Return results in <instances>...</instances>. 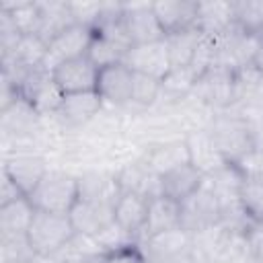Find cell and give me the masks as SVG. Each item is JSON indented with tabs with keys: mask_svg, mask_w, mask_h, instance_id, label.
<instances>
[{
	"mask_svg": "<svg viewBox=\"0 0 263 263\" xmlns=\"http://www.w3.org/2000/svg\"><path fill=\"white\" fill-rule=\"evenodd\" d=\"M78 177L64 171H47L37 187L31 191L29 201L39 212L70 214V210L78 201Z\"/></svg>",
	"mask_w": 263,
	"mask_h": 263,
	"instance_id": "cell-1",
	"label": "cell"
},
{
	"mask_svg": "<svg viewBox=\"0 0 263 263\" xmlns=\"http://www.w3.org/2000/svg\"><path fill=\"white\" fill-rule=\"evenodd\" d=\"M76 234L70 214H53V212H35V218L27 230L29 242L35 249L39 259H47L58 253L72 236Z\"/></svg>",
	"mask_w": 263,
	"mask_h": 263,
	"instance_id": "cell-2",
	"label": "cell"
},
{
	"mask_svg": "<svg viewBox=\"0 0 263 263\" xmlns=\"http://www.w3.org/2000/svg\"><path fill=\"white\" fill-rule=\"evenodd\" d=\"M214 146L228 164H238L255 146V136L247 121L238 117H218L208 129Z\"/></svg>",
	"mask_w": 263,
	"mask_h": 263,
	"instance_id": "cell-3",
	"label": "cell"
},
{
	"mask_svg": "<svg viewBox=\"0 0 263 263\" xmlns=\"http://www.w3.org/2000/svg\"><path fill=\"white\" fill-rule=\"evenodd\" d=\"M138 247L146 263H179L193 257V234L179 228L138 240Z\"/></svg>",
	"mask_w": 263,
	"mask_h": 263,
	"instance_id": "cell-4",
	"label": "cell"
},
{
	"mask_svg": "<svg viewBox=\"0 0 263 263\" xmlns=\"http://www.w3.org/2000/svg\"><path fill=\"white\" fill-rule=\"evenodd\" d=\"M220 218H222L220 201L205 177L203 185L191 197L181 201V228L195 234L203 228L220 224Z\"/></svg>",
	"mask_w": 263,
	"mask_h": 263,
	"instance_id": "cell-5",
	"label": "cell"
},
{
	"mask_svg": "<svg viewBox=\"0 0 263 263\" xmlns=\"http://www.w3.org/2000/svg\"><path fill=\"white\" fill-rule=\"evenodd\" d=\"M92 39V29L82 27V25H72L66 31H62L58 37H53L47 43V53L43 60V68L47 72H51L55 66L74 60V58H82L88 51Z\"/></svg>",
	"mask_w": 263,
	"mask_h": 263,
	"instance_id": "cell-6",
	"label": "cell"
},
{
	"mask_svg": "<svg viewBox=\"0 0 263 263\" xmlns=\"http://www.w3.org/2000/svg\"><path fill=\"white\" fill-rule=\"evenodd\" d=\"M123 64L129 66L134 72L148 74V76L162 80L171 72V58H168L166 41L158 39V41L132 45L123 55Z\"/></svg>",
	"mask_w": 263,
	"mask_h": 263,
	"instance_id": "cell-7",
	"label": "cell"
},
{
	"mask_svg": "<svg viewBox=\"0 0 263 263\" xmlns=\"http://www.w3.org/2000/svg\"><path fill=\"white\" fill-rule=\"evenodd\" d=\"M70 220L76 232L82 234H99L109 224L115 222V199H84L78 197L74 208L70 210Z\"/></svg>",
	"mask_w": 263,
	"mask_h": 263,
	"instance_id": "cell-8",
	"label": "cell"
},
{
	"mask_svg": "<svg viewBox=\"0 0 263 263\" xmlns=\"http://www.w3.org/2000/svg\"><path fill=\"white\" fill-rule=\"evenodd\" d=\"M123 27L132 45L164 39V31L154 14L152 2H123Z\"/></svg>",
	"mask_w": 263,
	"mask_h": 263,
	"instance_id": "cell-9",
	"label": "cell"
},
{
	"mask_svg": "<svg viewBox=\"0 0 263 263\" xmlns=\"http://www.w3.org/2000/svg\"><path fill=\"white\" fill-rule=\"evenodd\" d=\"M51 78L64 95L97 90L99 68L86 55H82V58H74V60H68V62L55 66L51 70Z\"/></svg>",
	"mask_w": 263,
	"mask_h": 263,
	"instance_id": "cell-10",
	"label": "cell"
},
{
	"mask_svg": "<svg viewBox=\"0 0 263 263\" xmlns=\"http://www.w3.org/2000/svg\"><path fill=\"white\" fill-rule=\"evenodd\" d=\"M132 86H134V70L123 62L99 70L97 92L101 95L103 101L111 105L132 103Z\"/></svg>",
	"mask_w": 263,
	"mask_h": 263,
	"instance_id": "cell-11",
	"label": "cell"
},
{
	"mask_svg": "<svg viewBox=\"0 0 263 263\" xmlns=\"http://www.w3.org/2000/svg\"><path fill=\"white\" fill-rule=\"evenodd\" d=\"M205 181V175L191 162H183L160 175V193L175 201H185L191 197Z\"/></svg>",
	"mask_w": 263,
	"mask_h": 263,
	"instance_id": "cell-12",
	"label": "cell"
},
{
	"mask_svg": "<svg viewBox=\"0 0 263 263\" xmlns=\"http://www.w3.org/2000/svg\"><path fill=\"white\" fill-rule=\"evenodd\" d=\"M152 4H154V14H156L164 35L195 27L197 2H193V0H162V2H152Z\"/></svg>",
	"mask_w": 263,
	"mask_h": 263,
	"instance_id": "cell-13",
	"label": "cell"
},
{
	"mask_svg": "<svg viewBox=\"0 0 263 263\" xmlns=\"http://www.w3.org/2000/svg\"><path fill=\"white\" fill-rule=\"evenodd\" d=\"M179 226H181V203L171 199V197H164V195L152 197L148 201L146 224H144V230H142L138 240L166 232V230H173V228H179Z\"/></svg>",
	"mask_w": 263,
	"mask_h": 263,
	"instance_id": "cell-14",
	"label": "cell"
},
{
	"mask_svg": "<svg viewBox=\"0 0 263 263\" xmlns=\"http://www.w3.org/2000/svg\"><path fill=\"white\" fill-rule=\"evenodd\" d=\"M148 201L150 199L134 191H121L119 197L115 199V222L132 236H136V240L140 238L146 224Z\"/></svg>",
	"mask_w": 263,
	"mask_h": 263,
	"instance_id": "cell-15",
	"label": "cell"
},
{
	"mask_svg": "<svg viewBox=\"0 0 263 263\" xmlns=\"http://www.w3.org/2000/svg\"><path fill=\"white\" fill-rule=\"evenodd\" d=\"M236 23L234 18V2H197V21L195 27L208 35V37H220L226 33L232 25Z\"/></svg>",
	"mask_w": 263,
	"mask_h": 263,
	"instance_id": "cell-16",
	"label": "cell"
},
{
	"mask_svg": "<svg viewBox=\"0 0 263 263\" xmlns=\"http://www.w3.org/2000/svg\"><path fill=\"white\" fill-rule=\"evenodd\" d=\"M2 171L21 187V191L29 197L31 191L37 187V183L43 179V175L47 173V166L43 162L41 156H33V154H18L12 158L4 160Z\"/></svg>",
	"mask_w": 263,
	"mask_h": 263,
	"instance_id": "cell-17",
	"label": "cell"
},
{
	"mask_svg": "<svg viewBox=\"0 0 263 263\" xmlns=\"http://www.w3.org/2000/svg\"><path fill=\"white\" fill-rule=\"evenodd\" d=\"M185 144H187V152H189V162L195 168H199L205 177L218 173L220 168H224L228 164L222 158V154L218 152V148L214 146V142H212L208 132H193V134H189Z\"/></svg>",
	"mask_w": 263,
	"mask_h": 263,
	"instance_id": "cell-18",
	"label": "cell"
},
{
	"mask_svg": "<svg viewBox=\"0 0 263 263\" xmlns=\"http://www.w3.org/2000/svg\"><path fill=\"white\" fill-rule=\"evenodd\" d=\"M236 86V74L222 70V68H212L208 74H203L193 90H199L203 101L208 103H216V105H226L228 101H232V92Z\"/></svg>",
	"mask_w": 263,
	"mask_h": 263,
	"instance_id": "cell-19",
	"label": "cell"
},
{
	"mask_svg": "<svg viewBox=\"0 0 263 263\" xmlns=\"http://www.w3.org/2000/svg\"><path fill=\"white\" fill-rule=\"evenodd\" d=\"M101 105H103V99L97 90L72 92V95H64L58 115L68 123H84L95 115H99Z\"/></svg>",
	"mask_w": 263,
	"mask_h": 263,
	"instance_id": "cell-20",
	"label": "cell"
},
{
	"mask_svg": "<svg viewBox=\"0 0 263 263\" xmlns=\"http://www.w3.org/2000/svg\"><path fill=\"white\" fill-rule=\"evenodd\" d=\"M39 8H41V23H39L37 35L45 43H49L68 27L76 25L68 2H39Z\"/></svg>",
	"mask_w": 263,
	"mask_h": 263,
	"instance_id": "cell-21",
	"label": "cell"
},
{
	"mask_svg": "<svg viewBox=\"0 0 263 263\" xmlns=\"http://www.w3.org/2000/svg\"><path fill=\"white\" fill-rule=\"evenodd\" d=\"M203 33L197 27L185 29V31H177L171 35H164L166 41V49H168V58H171V68H189L193 53L201 41Z\"/></svg>",
	"mask_w": 263,
	"mask_h": 263,
	"instance_id": "cell-22",
	"label": "cell"
},
{
	"mask_svg": "<svg viewBox=\"0 0 263 263\" xmlns=\"http://www.w3.org/2000/svg\"><path fill=\"white\" fill-rule=\"evenodd\" d=\"M45 53H47V43L39 35H23V39L16 43V47L10 53L2 55V64L33 70V68L43 66Z\"/></svg>",
	"mask_w": 263,
	"mask_h": 263,
	"instance_id": "cell-23",
	"label": "cell"
},
{
	"mask_svg": "<svg viewBox=\"0 0 263 263\" xmlns=\"http://www.w3.org/2000/svg\"><path fill=\"white\" fill-rule=\"evenodd\" d=\"M35 208L29 197H21L12 203L0 205V234H27L33 218Z\"/></svg>",
	"mask_w": 263,
	"mask_h": 263,
	"instance_id": "cell-24",
	"label": "cell"
},
{
	"mask_svg": "<svg viewBox=\"0 0 263 263\" xmlns=\"http://www.w3.org/2000/svg\"><path fill=\"white\" fill-rule=\"evenodd\" d=\"M238 201L253 226H263V175L242 177Z\"/></svg>",
	"mask_w": 263,
	"mask_h": 263,
	"instance_id": "cell-25",
	"label": "cell"
},
{
	"mask_svg": "<svg viewBox=\"0 0 263 263\" xmlns=\"http://www.w3.org/2000/svg\"><path fill=\"white\" fill-rule=\"evenodd\" d=\"M183 162H189V152L185 142H173L164 146H156L148 156H146V166L156 173L158 177Z\"/></svg>",
	"mask_w": 263,
	"mask_h": 263,
	"instance_id": "cell-26",
	"label": "cell"
},
{
	"mask_svg": "<svg viewBox=\"0 0 263 263\" xmlns=\"http://www.w3.org/2000/svg\"><path fill=\"white\" fill-rule=\"evenodd\" d=\"M37 253L27 234H0V263H35Z\"/></svg>",
	"mask_w": 263,
	"mask_h": 263,
	"instance_id": "cell-27",
	"label": "cell"
},
{
	"mask_svg": "<svg viewBox=\"0 0 263 263\" xmlns=\"http://www.w3.org/2000/svg\"><path fill=\"white\" fill-rule=\"evenodd\" d=\"M125 47H121L119 43L99 35L92 31V39H90V45H88V51H86V58L101 70V68H107L111 64H119L123 62V55H125Z\"/></svg>",
	"mask_w": 263,
	"mask_h": 263,
	"instance_id": "cell-28",
	"label": "cell"
},
{
	"mask_svg": "<svg viewBox=\"0 0 263 263\" xmlns=\"http://www.w3.org/2000/svg\"><path fill=\"white\" fill-rule=\"evenodd\" d=\"M236 25L249 33H259L263 29V2H234Z\"/></svg>",
	"mask_w": 263,
	"mask_h": 263,
	"instance_id": "cell-29",
	"label": "cell"
},
{
	"mask_svg": "<svg viewBox=\"0 0 263 263\" xmlns=\"http://www.w3.org/2000/svg\"><path fill=\"white\" fill-rule=\"evenodd\" d=\"M160 95V80L148 74L134 72V86H132V103L150 105Z\"/></svg>",
	"mask_w": 263,
	"mask_h": 263,
	"instance_id": "cell-30",
	"label": "cell"
},
{
	"mask_svg": "<svg viewBox=\"0 0 263 263\" xmlns=\"http://www.w3.org/2000/svg\"><path fill=\"white\" fill-rule=\"evenodd\" d=\"M197 78L189 68H171V72L160 80V92L168 95H185L187 90H193Z\"/></svg>",
	"mask_w": 263,
	"mask_h": 263,
	"instance_id": "cell-31",
	"label": "cell"
},
{
	"mask_svg": "<svg viewBox=\"0 0 263 263\" xmlns=\"http://www.w3.org/2000/svg\"><path fill=\"white\" fill-rule=\"evenodd\" d=\"M70 4V12L76 25L95 29L101 16V6L103 2H68Z\"/></svg>",
	"mask_w": 263,
	"mask_h": 263,
	"instance_id": "cell-32",
	"label": "cell"
},
{
	"mask_svg": "<svg viewBox=\"0 0 263 263\" xmlns=\"http://www.w3.org/2000/svg\"><path fill=\"white\" fill-rule=\"evenodd\" d=\"M21 39H23L21 29L14 25V21L10 18L8 12L0 10V45H2V55L10 53Z\"/></svg>",
	"mask_w": 263,
	"mask_h": 263,
	"instance_id": "cell-33",
	"label": "cell"
},
{
	"mask_svg": "<svg viewBox=\"0 0 263 263\" xmlns=\"http://www.w3.org/2000/svg\"><path fill=\"white\" fill-rule=\"evenodd\" d=\"M240 173H242V177H247V175H263V148H259V146H255L238 164H234Z\"/></svg>",
	"mask_w": 263,
	"mask_h": 263,
	"instance_id": "cell-34",
	"label": "cell"
},
{
	"mask_svg": "<svg viewBox=\"0 0 263 263\" xmlns=\"http://www.w3.org/2000/svg\"><path fill=\"white\" fill-rule=\"evenodd\" d=\"M101 263H146V259L142 257L138 245L129 247V249H121L115 253H109L101 259Z\"/></svg>",
	"mask_w": 263,
	"mask_h": 263,
	"instance_id": "cell-35",
	"label": "cell"
},
{
	"mask_svg": "<svg viewBox=\"0 0 263 263\" xmlns=\"http://www.w3.org/2000/svg\"><path fill=\"white\" fill-rule=\"evenodd\" d=\"M21 197H27L23 191H21V187L2 171V185H0V205H6V203H12V201H16V199H21Z\"/></svg>",
	"mask_w": 263,
	"mask_h": 263,
	"instance_id": "cell-36",
	"label": "cell"
},
{
	"mask_svg": "<svg viewBox=\"0 0 263 263\" xmlns=\"http://www.w3.org/2000/svg\"><path fill=\"white\" fill-rule=\"evenodd\" d=\"M247 238H249V247H251L255 259L259 263H263V226H253L247 232Z\"/></svg>",
	"mask_w": 263,
	"mask_h": 263,
	"instance_id": "cell-37",
	"label": "cell"
},
{
	"mask_svg": "<svg viewBox=\"0 0 263 263\" xmlns=\"http://www.w3.org/2000/svg\"><path fill=\"white\" fill-rule=\"evenodd\" d=\"M253 68H255L257 74H263V47H261L259 53L255 55V60H253Z\"/></svg>",
	"mask_w": 263,
	"mask_h": 263,
	"instance_id": "cell-38",
	"label": "cell"
},
{
	"mask_svg": "<svg viewBox=\"0 0 263 263\" xmlns=\"http://www.w3.org/2000/svg\"><path fill=\"white\" fill-rule=\"evenodd\" d=\"M259 39H261V47H263V29L259 31Z\"/></svg>",
	"mask_w": 263,
	"mask_h": 263,
	"instance_id": "cell-39",
	"label": "cell"
}]
</instances>
